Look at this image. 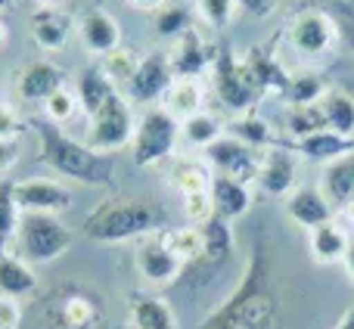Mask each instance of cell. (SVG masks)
I'll use <instances>...</instances> for the list:
<instances>
[{"mask_svg":"<svg viewBox=\"0 0 354 329\" xmlns=\"http://www.w3.org/2000/svg\"><path fill=\"white\" fill-rule=\"evenodd\" d=\"M202 329H280V299L261 243L252 245L236 289L208 314Z\"/></svg>","mask_w":354,"mask_h":329,"instance_id":"obj_1","label":"cell"},{"mask_svg":"<svg viewBox=\"0 0 354 329\" xmlns=\"http://www.w3.org/2000/svg\"><path fill=\"white\" fill-rule=\"evenodd\" d=\"M37 131V143H41V159L50 171L62 177V180H75V183H87V187H103L112 183L115 177V162L112 156H103L97 149H91L84 140H75L72 134L50 124L47 118L35 124Z\"/></svg>","mask_w":354,"mask_h":329,"instance_id":"obj_2","label":"cell"},{"mask_svg":"<svg viewBox=\"0 0 354 329\" xmlns=\"http://www.w3.org/2000/svg\"><path fill=\"white\" fill-rule=\"evenodd\" d=\"M165 212L147 199H106L84 220V233L93 243H128V239H147L162 233Z\"/></svg>","mask_w":354,"mask_h":329,"instance_id":"obj_3","label":"cell"},{"mask_svg":"<svg viewBox=\"0 0 354 329\" xmlns=\"http://www.w3.org/2000/svg\"><path fill=\"white\" fill-rule=\"evenodd\" d=\"M137 134V112L134 103L115 91L91 118H87V147L103 156H115L134 143Z\"/></svg>","mask_w":354,"mask_h":329,"instance_id":"obj_4","label":"cell"},{"mask_svg":"<svg viewBox=\"0 0 354 329\" xmlns=\"http://www.w3.org/2000/svg\"><path fill=\"white\" fill-rule=\"evenodd\" d=\"M16 255L31 264H50L72 249V230L59 214H31L22 212L16 230Z\"/></svg>","mask_w":354,"mask_h":329,"instance_id":"obj_5","label":"cell"},{"mask_svg":"<svg viewBox=\"0 0 354 329\" xmlns=\"http://www.w3.org/2000/svg\"><path fill=\"white\" fill-rule=\"evenodd\" d=\"M177 143H180V122L162 106H147L137 115V134L131 143L137 168H159L177 153Z\"/></svg>","mask_w":354,"mask_h":329,"instance_id":"obj_6","label":"cell"},{"mask_svg":"<svg viewBox=\"0 0 354 329\" xmlns=\"http://www.w3.org/2000/svg\"><path fill=\"white\" fill-rule=\"evenodd\" d=\"M286 44L305 59H324L342 44V28L326 10H301L286 25Z\"/></svg>","mask_w":354,"mask_h":329,"instance_id":"obj_7","label":"cell"},{"mask_svg":"<svg viewBox=\"0 0 354 329\" xmlns=\"http://www.w3.org/2000/svg\"><path fill=\"white\" fill-rule=\"evenodd\" d=\"M212 81H214V93L221 97V103L233 112H252L258 106L261 91L255 87L252 75L245 72L243 56L230 53V50H214V62H212Z\"/></svg>","mask_w":354,"mask_h":329,"instance_id":"obj_8","label":"cell"},{"mask_svg":"<svg viewBox=\"0 0 354 329\" xmlns=\"http://www.w3.org/2000/svg\"><path fill=\"white\" fill-rule=\"evenodd\" d=\"M171 84H174V72H171V66H168V53L149 50V53L140 56V66H137L134 78L128 81V87H124L122 93L134 106L147 109V106H162V100H165Z\"/></svg>","mask_w":354,"mask_h":329,"instance_id":"obj_9","label":"cell"},{"mask_svg":"<svg viewBox=\"0 0 354 329\" xmlns=\"http://www.w3.org/2000/svg\"><path fill=\"white\" fill-rule=\"evenodd\" d=\"M205 162L212 164L214 174L233 177V180H243L249 187H255L258 180V164H261V149H252L249 143H243L239 137L224 134L221 140H214L205 149Z\"/></svg>","mask_w":354,"mask_h":329,"instance_id":"obj_10","label":"cell"},{"mask_svg":"<svg viewBox=\"0 0 354 329\" xmlns=\"http://www.w3.org/2000/svg\"><path fill=\"white\" fill-rule=\"evenodd\" d=\"M19 212L31 214H62L72 208V189L56 177H25L12 187Z\"/></svg>","mask_w":354,"mask_h":329,"instance_id":"obj_11","label":"cell"},{"mask_svg":"<svg viewBox=\"0 0 354 329\" xmlns=\"http://www.w3.org/2000/svg\"><path fill=\"white\" fill-rule=\"evenodd\" d=\"M255 187L261 189V193L274 196V199L289 196L295 187H299V153H295V149L280 147V143L268 147L261 153Z\"/></svg>","mask_w":354,"mask_h":329,"instance_id":"obj_12","label":"cell"},{"mask_svg":"<svg viewBox=\"0 0 354 329\" xmlns=\"http://www.w3.org/2000/svg\"><path fill=\"white\" fill-rule=\"evenodd\" d=\"M134 267H137V274L149 283V286H171V283L180 280V274H183L187 264H183L180 258H174L171 252L165 249L162 236L156 233V236H147V239L137 243Z\"/></svg>","mask_w":354,"mask_h":329,"instance_id":"obj_13","label":"cell"},{"mask_svg":"<svg viewBox=\"0 0 354 329\" xmlns=\"http://www.w3.org/2000/svg\"><path fill=\"white\" fill-rule=\"evenodd\" d=\"M28 35L35 41V47H41L44 53H62L68 47L75 35H78V19H72L59 6H37L28 19Z\"/></svg>","mask_w":354,"mask_h":329,"instance_id":"obj_14","label":"cell"},{"mask_svg":"<svg viewBox=\"0 0 354 329\" xmlns=\"http://www.w3.org/2000/svg\"><path fill=\"white\" fill-rule=\"evenodd\" d=\"M78 41L91 56L106 59L109 53H115L122 47V25L109 10L93 6L78 19Z\"/></svg>","mask_w":354,"mask_h":329,"instance_id":"obj_15","label":"cell"},{"mask_svg":"<svg viewBox=\"0 0 354 329\" xmlns=\"http://www.w3.org/2000/svg\"><path fill=\"white\" fill-rule=\"evenodd\" d=\"M66 84V72L50 59H31L12 78V91L22 103H44L50 93H56Z\"/></svg>","mask_w":354,"mask_h":329,"instance_id":"obj_16","label":"cell"},{"mask_svg":"<svg viewBox=\"0 0 354 329\" xmlns=\"http://www.w3.org/2000/svg\"><path fill=\"white\" fill-rule=\"evenodd\" d=\"M165 53H168V66H171L174 78H199L214 62V50L202 41V35L196 28H189L187 35L171 41V47Z\"/></svg>","mask_w":354,"mask_h":329,"instance_id":"obj_17","label":"cell"},{"mask_svg":"<svg viewBox=\"0 0 354 329\" xmlns=\"http://www.w3.org/2000/svg\"><path fill=\"white\" fill-rule=\"evenodd\" d=\"M286 214L301 230H314V227H324L339 218V212L333 208V202L320 193V187H295L292 193L286 196Z\"/></svg>","mask_w":354,"mask_h":329,"instance_id":"obj_18","label":"cell"},{"mask_svg":"<svg viewBox=\"0 0 354 329\" xmlns=\"http://www.w3.org/2000/svg\"><path fill=\"white\" fill-rule=\"evenodd\" d=\"M208 193H212V202H214V218L227 220V224L245 218V214H249V208H252V202H255L249 183L233 180V177H224V174H214L212 177Z\"/></svg>","mask_w":354,"mask_h":329,"instance_id":"obj_19","label":"cell"},{"mask_svg":"<svg viewBox=\"0 0 354 329\" xmlns=\"http://www.w3.org/2000/svg\"><path fill=\"white\" fill-rule=\"evenodd\" d=\"M37 286L41 283H37L35 264L10 249L0 252V299H31L37 292Z\"/></svg>","mask_w":354,"mask_h":329,"instance_id":"obj_20","label":"cell"},{"mask_svg":"<svg viewBox=\"0 0 354 329\" xmlns=\"http://www.w3.org/2000/svg\"><path fill=\"white\" fill-rule=\"evenodd\" d=\"M348 243H351V230L339 218L330 220V224H324V227L308 230V252H311V258L320 264V267L342 264L345 252H348Z\"/></svg>","mask_w":354,"mask_h":329,"instance_id":"obj_21","label":"cell"},{"mask_svg":"<svg viewBox=\"0 0 354 329\" xmlns=\"http://www.w3.org/2000/svg\"><path fill=\"white\" fill-rule=\"evenodd\" d=\"M131 329H177V314L171 301L156 292H134L128 301Z\"/></svg>","mask_w":354,"mask_h":329,"instance_id":"obj_22","label":"cell"},{"mask_svg":"<svg viewBox=\"0 0 354 329\" xmlns=\"http://www.w3.org/2000/svg\"><path fill=\"white\" fill-rule=\"evenodd\" d=\"M320 193L333 202L339 214L354 202V153L330 162L320 174Z\"/></svg>","mask_w":354,"mask_h":329,"instance_id":"obj_23","label":"cell"},{"mask_svg":"<svg viewBox=\"0 0 354 329\" xmlns=\"http://www.w3.org/2000/svg\"><path fill=\"white\" fill-rule=\"evenodd\" d=\"M162 109L168 115H174L177 122H187L189 115L205 109V87L199 78H174V84L168 87L165 100H162Z\"/></svg>","mask_w":354,"mask_h":329,"instance_id":"obj_24","label":"cell"},{"mask_svg":"<svg viewBox=\"0 0 354 329\" xmlns=\"http://www.w3.org/2000/svg\"><path fill=\"white\" fill-rule=\"evenodd\" d=\"M224 134H227V124L208 109L196 112L187 122H180V143L187 149H202V153H205V149L212 147L214 140H221Z\"/></svg>","mask_w":354,"mask_h":329,"instance_id":"obj_25","label":"cell"},{"mask_svg":"<svg viewBox=\"0 0 354 329\" xmlns=\"http://www.w3.org/2000/svg\"><path fill=\"white\" fill-rule=\"evenodd\" d=\"M199 230H202V249H205L202 252V261L212 264V267L214 264H224L227 258L233 255V249H236L233 227L227 224V220H221V218H212V220H205Z\"/></svg>","mask_w":354,"mask_h":329,"instance_id":"obj_26","label":"cell"},{"mask_svg":"<svg viewBox=\"0 0 354 329\" xmlns=\"http://www.w3.org/2000/svg\"><path fill=\"white\" fill-rule=\"evenodd\" d=\"M320 109H324L326 128H330L333 134L345 137V140H354V97L348 91L333 87V91L320 100Z\"/></svg>","mask_w":354,"mask_h":329,"instance_id":"obj_27","label":"cell"},{"mask_svg":"<svg viewBox=\"0 0 354 329\" xmlns=\"http://www.w3.org/2000/svg\"><path fill=\"white\" fill-rule=\"evenodd\" d=\"M295 153L305 156V159L330 164V162L342 159V156L354 153V140H345V137L333 134V131H320V134H311V137L295 143Z\"/></svg>","mask_w":354,"mask_h":329,"instance_id":"obj_28","label":"cell"},{"mask_svg":"<svg viewBox=\"0 0 354 329\" xmlns=\"http://www.w3.org/2000/svg\"><path fill=\"white\" fill-rule=\"evenodd\" d=\"M330 91H333V84L320 72H295V75H289L283 100L289 103V109L292 106H317Z\"/></svg>","mask_w":354,"mask_h":329,"instance_id":"obj_29","label":"cell"},{"mask_svg":"<svg viewBox=\"0 0 354 329\" xmlns=\"http://www.w3.org/2000/svg\"><path fill=\"white\" fill-rule=\"evenodd\" d=\"M212 164L208 162H199V159H189V156H180L171 168V187L177 189L180 196H189V193H202V189L212 187Z\"/></svg>","mask_w":354,"mask_h":329,"instance_id":"obj_30","label":"cell"},{"mask_svg":"<svg viewBox=\"0 0 354 329\" xmlns=\"http://www.w3.org/2000/svg\"><path fill=\"white\" fill-rule=\"evenodd\" d=\"M78 100H81V109L87 112V118L93 115V112L100 109V106L106 103V100L112 97V93L118 91L115 84H112L109 78H106V72L100 66H91V68H84L81 72V78H78Z\"/></svg>","mask_w":354,"mask_h":329,"instance_id":"obj_31","label":"cell"},{"mask_svg":"<svg viewBox=\"0 0 354 329\" xmlns=\"http://www.w3.org/2000/svg\"><path fill=\"white\" fill-rule=\"evenodd\" d=\"M165 249L171 252L174 258H180L183 264H199L202 261V230L193 224H183V227H171V230H162L159 233Z\"/></svg>","mask_w":354,"mask_h":329,"instance_id":"obj_32","label":"cell"},{"mask_svg":"<svg viewBox=\"0 0 354 329\" xmlns=\"http://www.w3.org/2000/svg\"><path fill=\"white\" fill-rule=\"evenodd\" d=\"M227 134L239 137L243 143H249L252 149H261V153L268 147H274V128H270L268 118H261L255 109L243 112V115H239L233 124H227Z\"/></svg>","mask_w":354,"mask_h":329,"instance_id":"obj_33","label":"cell"},{"mask_svg":"<svg viewBox=\"0 0 354 329\" xmlns=\"http://www.w3.org/2000/svg\"><path fill=\"white\" fill-rule=\"evenodd\" d=\"M153 28H156V35L165 37V41H177V37L187 35L196 25H193V16H189L187 6L177 3V0H168L162 10L153 12Z\"/></svg>","mask_w":354,"mask_h":329,"instance_id":"obj_34","label":"cell"},{"mask_svg":"<svg viewBox=\"0 0 354 329\" xmlns=\"http://www.w3.org/2000/svg\"><path fill=\"white\" fill-rule=\"evenodd\" d=\"M12 187H16V180L0 177V252H6L16 243L19 218H22V212L16 205V196H12Z\"/></svg>","mask_w":354,"mask_h":329,"instance_id":"obj_35","label":"cell"},{"mask_svg":"<svg viewBox=\"0 0 354 329\" xmlns=\"http://www.w3.org/2000/svg\"><path fill=\"white\" fill-rule=\"evenodd\" d=\"M286 131L289 137H295V143L305 140L311 134H320V131H330L326 128V118H324V109L317 106H292L286 109Z\"/></svg>","mask_w":354,"mask_h":329,"instance_id":"obj_36","label":"cell"},{"mask_svg":"<svg viewBox=\"0 0 354 329\" xmlns=\"http://www.w3.org/2000/svg\"><path fill=\"white\" fill-rule=\"evenodd\" d=\"M137 66H140V53H134L131 47H118L115 53H109L106 59H100V68H103L106 78H109L118 91L128 87V81L134 78Z\"/></svg>","mask_w":354,"mask_h":329,"instance_id":"obj_37","label":"cell"},{"mask_svg":"<svg viewBox=\"0 0 354 329\" xmlns=\"http://www.w3.org/2000/svg\"><path fill=\"white\" fill-rule=\"evenodd\" d=\"M81 109V100H78V91L68 84H62L56 93H50L47 100H44V118H47L50 124H68L75 115H78Z\"/></svg>","mask_w":354,"mask_h":329,"instance_id":"obj_38","label":"cell"},{"mask_svg":"<svg viewBox=\"0 0 354 329\" xmlns=\"http://www.w3.org/2000/svg\"><path fill=\"white\" fill-rule=\"evenodd\" d=\"M236 12H239L236 0H196V16L202 19V25H208L214 31L230 28Z\"/></svg>","mask_w":354,"mask_h":329,"instance_id":"obj_39","label":"cell"},{"mask_svg":"<svg viewBox=\"0 0 354 329\" xmlns=\"http://www.w3.org/2000/svg\"><path fill=\"white\" fill-rule=\"evenodd\" d=\"M100 320V311L87 295H68L62 301V326L66 329H91Z\"/></svg>","mask_w":354,"mask_h":329,"instance_id":"obj_40","label":"cell"},{"mask_svg":"<svg viewBox=\"0 0 354 329\" xmlns=\"http://www.w3.org/2000/svg\"><path fill=\"white\" fill-rule=\"evenodd\" d=\"M183 199V214L193 227H202L205 220L214 218V202H212V193L202 189V193H189V196H180Z\"/></svg>","mask_w":354,"mask_h":329,"instance_id":"obj_41","label":"cell"},{"mask_svg":"<svg viewBox=\"0 0 354 329\" xmlns=\"http://www.w3.org/2000/svg\"><path fill=\"white\" fill-rule=\"evenodd\" d=\"M25 134V122L19 109L6 100H0V140H19Z\"/></svg>","mask_w":354,"mask_h":329,"instance_id":"obj_42","label":"cell"},{"mask_svg":"<svg viewBox=\"0 0 354 329\" xmlns=\"http://www.w3.org/2000/svg\"><path fill=\"white\" fill-rule=\"evenodd\" d=\"M22 323V305L16 299H0V329H19Z\"/></svg>","mask_w":354,"mask_h":329,"instance_id":"obj_43","label":"cell"},{"mask_svg":"<svg viewBox=\"0 0 354 329\" xmlns=\"http://www.w3.org/2000/svg\"><path fill=\"white\" fill-rule=\"evenodd\" d=\"M239 3V10L245 12V16H252V19H268L270 12L280 6V0H236Z\"/></svg>","mask_w":354,"mask_h":329,"instance_id":"obj_44","label":"cell"},{"mask_svg":"<svg viewBox=\"0 0 354 329\" xmlns=\"http://www.w3.org/2000/svg\"><path fill=\"white\" fill-rule=\"evenodd\" d=\"M19 156H22L19 140H0V174H6V171L16 168Z\"/></svg>","mask_w":354,"mask_h":329,"instance_id":"obj_45","label":"cell"},{"mask_svg":"<svg viewBox=\"0 0 354 329\" xmlns=\"http://www.w3.org/2000/svg\"><path fill=\"white\" fill-rule=\"evenodd\" d=\"M336 22H339V28H342V41L354 50V12H345V16H339Z\"/></svg>","mask_w":354,"mask_h":329,"instance_id":"obj_46","label":"cell"},{"mask_svg":"<svg viewBox=\"0 0 354 329\" xmlns=\"http://www.w3.org/2000/svg\"><path fill=\"white\" fill-rule=\"evenodd\" d=\"M168 0H128V6L131 10H140V12H156V10H162Z\"/></svg>","mask_w":354,"mask_h":329,"instance_id":"obj_47","label":"cell"},{"mask_svg":"<svg viewBox=\"0 0 354 329\" xmlns=\"http://www.w3.org/2000/svg\"><path fill=\"white\" fill-rule=\"evenodd\" d=\"M345 270H348V276H351V283H354V233H351V243H348V252H345Z\"/></svg>","mask_w":354,"mask_h":329,"instance_id":"obj_48","label":"cell"},{"mask_svg":"<svg viewBox=\"0 0 354 329\" xmlns=\"http://www.w3.org/2000/svg\"><path fill=\"white\" fill-rule=\"evenodd\" d=\"M330 3L339 10V16H345V12H354V0H330Z\"/></svg>","mask_w":354,"mask_h":329,"instance_id":"obj_49","label":"cell"},{"mask_svg":"<svg viewBox=\"0 0 354 329\" xmlns=\"http://www.w3.org/2000/svg\"><path fill=\"white\" fill-rule=\"evenodd\" d=\"M336 329H354V308H351V311H345V317L339 320Z\"/></svg>","mask_w":354,"mask_h":329,"instance_id":"obj_50","label":"cell"},{"mask_svg":"<svg viewBox=\"0 0 354 329\" xmlns=\"http://www.w3.org/2000/svg\"><path fill=\"white\" fill-rule=\"evenodd\" d=\"M6 41H10V28H6V22L0 19V50L6 47Z\"/></svg>","mask_w":354,"mask_h":329,"instance_id":"obj_51","label":"cell"},{"mask_svg":"<svg viewBox=\"0 0 354 329\" xmlns=\"http://www.w3.org/2000/svg\"><path fill=\"white\" fill-rule=\"evenodd\" d=\"M37 6H44V10H50V6H62L66 0H35Z\"/></svg>","mask_w":354,"mask_h":329,"instance_id":"obj_52","label":"cell"},{"mask_svg":"<svg viewBox=\"0 0 354 329\" xmlns=\"http://www.w3.org/2000/svg\"><path fill=\"white\" fill-rule=\"evenodd\" d=\"M12 3H16V0H0V12H3V10H10Z\"/></svg>","mask_w":354,"mask_h":329,"instance_id":"obj_53","label":"cell"}]
</instances>
